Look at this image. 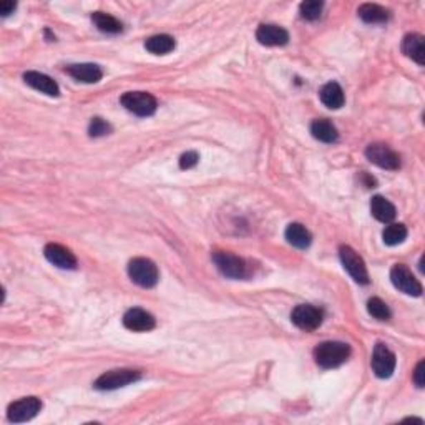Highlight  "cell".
Segmentation results:
<instances>
[{
	"label": "cell",
	"instance_id": "6da1fadb",
	"mask_svg": "<svg viewBox=\"0 0 425 425\" xmlns=\"http://www.w3.org/2000/svg\"><path fill=\"white\" fill-rule=\"evenodd\" d=\"M350 357V346L346 342L328 341L314 349V361L322 369H336Z\"/></svg>",
	"mask_w": 425,
	"mask_h": 425
},
{
	"label": "cell",
	"instance_id": "7a4b0ae2",
	"mask_svg": "<svg viewBox=\"0 0 425 425\" xmlns=\"http://www.w3.org/2000/svg\"><path fill=\"white\" fill-rule=\"evenodd\" d=\"M128 276L135 284L141 288H155L158 284L159 273L157 264L146 257H135L128 263Z\"/></svg>",
	"mask_w": 425,
	"mask_h": 425
},
{
	"label": "cell",
	"instance_id": "3957f363",
	"mask_svg": "<svg viewBox=\"0 0 425 425\" xmlns=\"http://www.w3.org/2000/svg\"><path fill=\"white\" fill-rule=\"evenodd\" d=\"M140 379H141L140 370L115 369L101 374L95 381V384H93V387H95L97 391H115L120 389V387L128 386V384L138 382Z\"/></svg>",
	"mask_w": 425,
	"mask_h": 425
},
{
	"label": "cell",
	"instance_id": "277c9868",
	"mask_svg": "<svg viewBox=\"0 0 425 425\" xmlns=\"http://www.w3.org/2000/svg\"><path fill=\"white\" fill-rule=\"evenodd\" d=\"M212 263L216 264L218 271L230 279H244L248 276V266L243 257L233 255L228 251L212 253Z\"/></svg>",
	"mask_w": 425,
	"mask_h": 425
},
{
	"label": "cell",
	"instance_id": "5b68a950",
	"mask_svg": "<svg viewBox=\"0 0 425 425\" xmlns=\"http://www.w3.org/2000/svg\"><path fill=\"white\" fill-rule=\"evenodd\" d=\"M120 101L128 112L137 117H151L158 108L157 98L146 92H126Z\"/></svg>",
	"mask_w": 425,
	"mask_h": 425
},
{
	"label": "cell",
	"instance_id": "8992f818",
	"mask_svg": "<svg viewBox=\"0 0 425 425\" xmlns=\"http://www.w3.org/2000/svg\"><path fill=\"white\" fill-rule=\"evenodd\" d=\"M391 281L394 284L395 289H399L400 293L407 294V296H422V284L417 277L412 275L411 269L406 264H395L391 269Z\"/></svg>",
	"mask_w": 425,
	"mask_h": 425
},
{
	"label": "cell",
	"instance_id": "52a82bcc",
	"mask_svg": "<svg viewBox=\"0 0 425 425\" xmlns=\"http://www.w3.org/2000/svg\"><path fill=\"white\" fill-rule=\"evenodd\" d=\"M339 256H341V263L344 266V269L349 273L355 283L362 286L369 284V273H367L366 263H364L362 257L353 248L341 246L339 248Z\"/></svg>",
	"mask_w": 425,
	"mask_h": 425
},
{
	"label": "cell",
	"instance_id": "ba28073f",
	"mask_svg": "<svg viewBox=\"0 0 425 425\" xmlns=\"http://www.w3.org/2000/svg\"><path fill=\"white\" fill-rule=\"evenodd\" d=\"M366 157L379 168L395 171L400 168V157L386 143H370L366 148Z\"/></svg>",
	"mask_w": 425,
	"mask_h": 425
},
{
	"label": "cell",
	"instance_id": "9c48e42d",
	"mask_svg": "<svg viewBox=\"0 0 425 425\" xmlns=\"http://www.w3.org/2000/svg\"><path fill=\"white\" fill-rule=\"evenodd\" d=\"M42 411V400L39 397H22L12 402L7 408V419L9 422L22 424L32 420Z\"/></svg>",
	"mask_w": 425,
	"mask_h": 425
},
{
	"label": "cell",
	"instance_id": "30bf717a",
	"mask_svg": "<svg viewBox=\"0 0 425 425\" xmlns=\"http://www.w3.org/2000/svg\"><path fill=\"white\" fill-rule=\"evenodd\" d=\"M395 364H397V359H395V354L392 353L389 347L382 344V342L375 344L370 366L379 379H389L394 374Z\"/></svg>",
	"mask_w": 425,
	"mask_h": 425
},
{
	"label": "cell",
	"instance_id": "8fae6325",
	"mask_svg": "<svg viewBox=\"0 0 425 425\" xmlns=\"http://www.w3.org/2000/svg\"><path fill=\"white\" fill-rule=\"evenodd\" d=\"M322 319H324V313L310 304L296 306L291 313L293 324L302 330H316L322 324Z\"/></svg>",
	"mask_w": 425,
	"mask_h": 425
},
{
	"label": "cell",
	"instance_id": "7c38bea8",
	"mask_svg": "<svg viewBox=\"0 0 425 425\" xmlns=\"http://www.w3.org/2000/svg\"><path fill=\"white\" fill-rule=\"evenodd\" d=\"M43 255L47 257L48 263H52L60 269H77V266H79L75 255L68 248L62 246V244H47L43 249Z\"/></svg>",
	"mask_w": 425,
	"mask_h": 425
},
{
	"label": "cell",
	"instance_id": "4fadbf2b",
	"mask_svg": "<svg viewBox=\"0 0 425 425\" xmlns=\"http://www.w3.org/2000/svg\"><path fill=\"white\" fill-rule=\"evenodd\" d=\"M123 326L128 330H133V333H148V330L155 329L157 321H155V317L151 316L148 310L141 308H132L125 313Z\"/></svg>",
	"mask_w": 425,
	"mask_h": 425
},
{
	"label": "cell",
	"instance_id": "5bb4252c",
	"mask_svg": "<svg viewBox=\"0 0 425 425\" xmlns=\"http://www.w3.org/2000/svg\"><path fill=\"white\" fill-rule=\"evenodd\" d=\"M256 39L257 42L261 45H266V47H283V45L289 42V34L288 30H284V28L279 26L263 23V26L257 27Z\"/></svg>",
	"mask_w": 425,
	"mask_h": 425
},
{
	"label": "cell",
	"instance_id": "9a60e30c",
	"mask_svg": "<svg viewBox=\"0 0 425 425\" xmlns=\"http://www.w3.org/2000/svg\"><path fill=\"white\" fill-rule=\"evenodd\" d=\"M65 72L81 83H98L103 79V70L97 63H73L65 68Z\"/></svg>",
	"mask_w": 425,
	"mask_h": 425
},
{
	"label": "cell",
	"instance_id": "2e32d148",
	"mask_svg": "<svg viewBox=\"0 0 425 425\" xmlns=\"http://www.w3.org/2000/svg\"><path fill=\"white\" fill-rule=\"evenodd\" d=\"M23 81L32 87L37 92H42L48 97H59L60 95V88L57 85V81L50 79L48 75L40 72H26L23 73Z\"/></svg>",
	"mask_w": 425,
	"mask_h": 425
},
{
	"label": "cell",
	"instance_id": "e0dca14e",
	"mask_svg": "<svg viewBox=\"0 0 425 425\" xmlns=\"http://www.w3.org/2000/svg\"><path fill=\"white\" fill-rule=\"evenodd\" d=\"M402 52L415 63L425 65V39L420 34H408L402 40Z\"/></svg>",
	"mask_w": 425,
	"mask_h": 425
},
{
	"label": "cell",
	"instance_id": "ac0fdd59",
	"mask_svg": "<svg viewBox=\"0 0 425 425\" xmlns=\"http://www.w3.org/2000/svg\"><path fill=\"white\" fill-rule=\"evenodd\" d=\"M319 98H321L322 103L330 110H339L346 101L344 90H342V87L337 83V81H329V83H326L324 87L319 90Z\"/></svg>",
	"mask_w": 425,
	"mask_h": 425
},
{
	"label": "cell",
	"instance_id": "d6986e66",
	"mask_svg": "<svg viewBox=\"0 0 425 425\" xmlns=\"http://www.w3.org/2000/svg\"><path fill=\"white\" fill-rule=\"evenodd\" d=\"M370 212L377 221L381 223H392L397 216V211H395V206L392 204L389 199L384 198V196H374L370 201Z\"/></svg>",
	"mask_w": 425,
	"mask_h": 425
},
{
	"label": "cell",
	"instance_id": "ffe728a7",
	"mask_svg": "<svg viewBox=\"0 0 425 425\" xmlns=\"http://www.w3.org/2000/svg\"><path fill=\"white\" fill-rule=\"evenodd\" d=\"M284 236L286 239H288V243L297 249L309 248L310 243H313V235H310L308 228L302 226L301 223L289 224V226L286 228Z\"/></svg>",
	"mask_w": 425,
	"mask_h": 425
},
{
	"label": "cell",
	"instance_id": "44dd1931",
	"mask_svg": "<svg viewBox=\"0 0 425 425\" xmlns=\"http://www.w3.org/2000/svg\"><path fill=\"white\" fill-rule=\"evenodd\" d=\"M310 133L316 140L322 143H336L339 140L337 128L333 125V121L326 120V118H319L310 123Z\"/></svg>",
	"mask_w": 425,
	"mask_h": 425
},
{
	"label": "cell",
	"instance_id": "7402d4cb",
	"mask_svg": "<svg viewBox=\"0 0 425 425\" xmlns=\"http://www.w3.org/2000/svg\"><path fill=\"white\" fill-rule=\"evenodd\" d=\"M357 14L366 23H384L391 19V12L377 3H362Z\"/></svg>",
	"mask_w": 425,
	"mask_h": 425
},
{
	"label": "cell",
	"instance_id": "603a6c76",
	"mask_svg": "<svg viewBox=\"0 0 425 425\" xmlns=\"http://www.w3.org/2000/svg\"><path fill=\"white\" fill-rule=\"evenodd\" d=\"M92 22L95 23V27L103 34H120L123 30V23L120 20L113 17V15L105 14V12H93L92 14Z\"/></svg>",
	"mask_w": 425,
	"mask_h": 425
},
{
	"label": "cell",
	"instance_id": "cb8c5ba5",
	"mask_svg": "<svg viewBox=\"0 0 425 425\" xmlns=\"http://www.w3.org/2000/svg\"><path fill=\"white\" fill-rule=\"evenodd\" d=\"M175 39L171 35L161 34V35H153L150 37L145 42V48L153 55H166V53L173 52L175 48Z\"/></svg>",
	"mask_w": 425,
	"mask_h": 425
},
{
	"label": "cell",
	"instance_id": "d4e9b609",
	"mask_svg": "<svg viewBox=\"0 0 425 425\" xmlns=\"http://www.w3.org/2000/svg\"><path fill=\"white\" fill-rule=\"evenodd\" d=\"M407 238V228L402 223H389L382 233V239L387 246H397Z\"/></svg>",
	"mask_w": 425,
	"mask_h": 425
},
{
	"label": "cell",
	"instance_id": "484cf974",
	"mask_svg": "<svg viewBox=\"0 0 425 425\" xmlns=\"http://www.w3.org/2000/svg\"><path fill=\"white\" fill-rule=\"evenodd\" d=\"M367 310H369L370 316L377 319V321H389L392 316L389 306H387L381 297H370V299L367 301Z\"/></svg>",
	"mask_w": 425,
	"mask_h": 425
},
{
	"label": "cell",
	"instance_id": "4316f807",
	"mask_svg": "<svg viewBox=\"0 0 425 425\" xmlns=\"http://www.w3.org/2000/svg\"><path fill=\"white\" fill-rule=\"evenodd\" d=\"M322 9H324V3L317 2V0H308V2H302L299 6L301 17L309 20V22H313V20H317L319 17H321Z\"/></svg>",
	"mask_w": 425,
	"mask_h": 425
},
{
	"label": "cell",
	"instance_id": "83f0119b",
	"mask_svg": "<svg viewBox=\"0 0 425 425\" xmlns=\"http://www.w3.org/2000/svg\"><path fill=\"white\" fill-rule=\"evenodd\" d=\"M112 132H113L112 125H110L106 120H103V118L95 117V118H92V121H90L88 135L92 138L105 137V135H110Z\"/></svg>",
	"mask_w": 425,
	"mask_h": 425
},
{
	"label": "cell",
	"instance_id": "f1b7e54d",
	"mask_svg": "<svg viewBox=\"0 0 425 425\" xmlns=\"http://www.w3.org/2000/svg\"><path fill=\"white\" fill-rule=\"evenodd\" d=\"M199 161V155L196 151H186V153L181 155L179 158V168L181 170H191L198 165Z\"/></svg>",
	"mask_w": 425,
	"mask_h": 425
},
{
	"label": "cell",
	"instance_id": "f546056e",
	"mask_svg": "<svg viewBox=\"0 0 425 425\" xmlns=\"http://www.w3.org/2000/svg\"><path fill=\"white\" fill-rule=\"evenodd\" d=\"M424 369H425V362L420 361L419 364H417V367H415V370H414V382H415V386L419 387V389H422L424 384H425V381H424V374H425Z\"/></svg>",
	"mask_w": 425,
	"mask_h": 425
},
{
	"label": "cell",
	"instance_id": "4dcf8cb0",
	"mask_svg": "<svg viewBox=\"0 0 425 425\" xmlns=\"http://www.w3.org/2000/svg\"><path fill=\"white\" fill-rule=\"evenodd\" d=\"M15 9H17V3L15 2H10V0L0 2V15H2V17H9L10 14H14Z\"/></svg>",
	"mask_w": 425,
	"mask_h": 425
}]
</instances>
